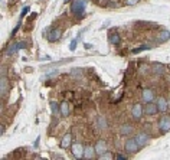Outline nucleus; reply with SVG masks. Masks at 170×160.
<instances>
[{
	"mask_svg": "<svg viewBox=\"0 0 170 160\" xmlns=\"http://www.w3.org/2000/svg\"><path fill=\"white\" fill-rule=\"evenodd\" d=\"M88 0H74L71 5V13L75 16L76 19L85 18V7H87Z\"/></svg>",
	"mask_w": 170,
	"mask_h": 160,
	"instance_id": "1",
	"label": "nucleus"
},
{
	"mask_svg": "<svg viewBox=\"0 0 170 160\" xmlns=\"http://www.w3.org/2000/svg\"><path fill=\"white\" fill-rule=\"evenodd\" d=\"M138 150H140V146L137 144V141H136L134 137L130 136L128 139H126V141H124V151L128 156L136 154V153H138Z\"/></svg>",
	"mask_w": 170,
	"mask_h": 160,
	"instance_id": "2",
	"label": "nucleus"
},
{
	"mask_svg": "<svg viewBox=\"0 0 170 160\" xmlns=\"http://www.w3.org/2000/svg\"><path fill=\"white\" fill-rule=\"evenodd\" d=\"M28 48V42H25V41H20V42H14V43H10L9 46L6 48L5 53L7 57H13L16 55L20 49H26Z\"/></svg>",
	"mask_w": 170,
	"mask_h": 160,
	"instance_id": "3",
	"label": "nucleus"
},
{
	"mask_svg": "<svg viewBox=\"0 0 170 160\" xmlns=\"http://www.w3.org/2000/svg\"><path fill=\"white\" fill-rule=\"evenodd\" d=\"M157 127H159V131L160 134H166V133L170 131V115H161L157 121Z\"/></svg>",
	"mask_w": 170,
	"mask_h": 160,
	"instance_id": "4",
	"label": "nucleus"
},
{
	"mask_svg": "<svg viewBox=\"0 0 170 160\" xmlns=\"http://www.w3.org/2000/svg\"><path fill=\"white\" fill-rule=\"evenodd\" d=\"M134 139H136V141H137V144L140 146V149H143V147H146L147 144L150 143L151 136L146 131H138L137 134H134Z\"/></svg>",
	"mask_w": 170,
	"mask_h": 160,
	"instance_id": "5",
	"label": "nucleus"
},
{
	"mask_svg": "<svg viewBox=\"0 0 170 160\" xmlns=\"http://www.w3.org/2000/svg\"><path fill=\"white\" fill-rule=\"evenodd\" d=\"M131 117H133V120H136V121H138V120H141V118L144 117V105H141V103L133 104Z\"/></svg>",
	"mask_w": 170,
	"mask_h": 160,
	"instance_id": "6",
	"label": "nucleus"
},
{
	"mask_svg": "<svg viewBox=\"0 0 170 160\" xmlns=\"http://www.w3.org/2000/svg\"><path fill=\"white\" fill-rule=\"evenodd\" d=\"M84 150H85V146L82 143H72L71 153L75 159H82L84 157Z\"/></svg>",
	"mask_w": 170,
	"mask_h": 160,
	"instance_id": "7",
	"label": "nucleus"
},
{
	"mask_svg": "<svg viewBox=\"0 0 170 160\" xmlns=\"http://www.w3.org/2000/svg\"><path fill=\"white\" fill-rule=\"evenodd\" d=\"M150 72L151 74H154L157 76H161L166 74V66L164 64H161V62H153L150 65Z\"/></svg>",
	"mask_w": 170,
	"mask_h": 160,
	"instance_id": "8",
	"label": "nucleus"
},
{
	"mask_svg": "<svg viewBox=\"0 0 170 160\" xmlns=\"http://www.w3.org/2000/svg\"><path fill=\"white\" fill-rule=\"evenodd\" d=\"M141 101L143 103H151L156 101V91L151 88H144L141 91Z\"/></svg>",
	"mask_w": 170,
	"mask_h": 160,
	"instance_id": "9",
	"label": "nucleus"
},
{
	"mask_svg": "<svg viewBox=\"0 0 170 160\" xmlns=\"http://www.w3.org/2000/svg\"><path fill=\"white\" fill-rule=\"evenodd\" d=\"M61 38H62V30L59 28H52V30H51L49 35L46 36V39H48V42L49 43L58 42V41H61Z\"/></svg>",
	"mask_w": 170,
	"mask_h": 160,
	"instance_id": "10",
	"label": "nucleus"
},
{
	"mask_svg": "<svg viewBox=\"0 0 170 160\" xmlns=\"http://www.w3.org/2000/svg\"><path fill=\"white\" fill-rule=\"evenodd\" d=\"M159 113V108H157V104L156 101H151V103H146L144 105V115L147 117H153Z\"/></svg>",
	"mask_w": 170,
	"mask_h": 160,
	"instance_id": "11",
	"label": "nucleus"
},
{
	"mask_svg": "<svg viewBox=\"0 0 170 160\" xmlns=\"http://www.w3.org/2000/svg\"><path fill=\"white\" fill-rule=\"evenodd\" d=\"M9 90H10L9 78L7 76H0V95H2V98L9 94Z\"/></svg>",
	"mask_w": 170,
	"mask_h": 160,
	"instance_id": "12",
	"label": "nucleus"
},
{
	"mask_svg": "<svg viewBox=\"0 0 170 160\" xmlns=\"http://www.w3.org/2000/svg\"><path fill=\"white\" fill-rule=\"evenodd\" d=\"M120 136L123 137H130L134 133V127H133V124H130V123H124V124H121L120 126Z\"/></svg>",
	"mask_w": 170,
	"mask_h": 160,
	"instance_id": "13",
	"label": "nucleus"
},
{
	"mask_svg": "<svg viewBox=\"0 0 170 160\" xmlns=\"http://www.w3.org/2000/svg\"><path fill=\"white\" fill-rule=\"evenodd\" d=\"M156 104H157V108H159V113H163V114H164L170 107L169 100L164 98V97H159V98L156 100Z\"/></svg>",
	"mask_w": 170,
	"mask_h": 160,
	"instance_id": "14",
	"label": "nucleus"
},
{
	"mask_svg": "<svg viewBox=\"0 0 170 160\" xmlns=\"http://www.w3.org/2000/svg\"><path fill=\"white\" fill-rule=\"evenodd\" d=\"M95 151H97V154H102L105 151H108V143L104 140V139H99L97 143H95Z\"/></svg>",
	"mask_w": 170,
	"mask_h": 160,
	"instance_id": "15",
	"label": "nucleus"
},
{
	"mask_svg": "<svg viewBox=\"0 0 170 160\" xmlns=\"http://www.w3.org/2000/svg\"><path fill=\"white\" fill-rule=\"evenodd\" d=\"M72 134L71 133H66V134H64V137L61 139V143H59V146H61V149H69V147L72 146Z\"/></svg>",
	"mask_w": 170,
	"mask_h": 160,
	"instance_id": "16",
	"label": "nucleus"
},
{
	"mask_svg": "<svg viewBox=\"0 0 170 160\" xmlns=\"http://www.w3.org/2000/svg\"><path fill=\"white\" fill-rule=\"evenodd\" d=\"M169 39H170V32H169V30H166V29L160 30V32L156 35L157 43H164V42H167Z\"/></svg>",
	"mask_w": 170,
	"mask_h": 160,
	"instance_id": "17",
	"label": "nucleus"
},
{
	"mask_svg": "<svg viewBox=\"0 0 170 160\" xmlns=\"http://www.w3.org/2000/svg\"><path fill=\"white\" fill-rule=\"evenodd\" d=\"M95 124H97V127H98L99 130H107V128H108V120H107L105 115H98Z\"/></svg>",
	"mask_w": 170,
	"mask_h": 160,
	"instance_id": "18",
	"label": "nucleus"
},
{
	"mask_svg": "<svg viewBox=\"0 0 170 160\" xmlns=\"http://www.w3.org/2000/svg\"><path fill=\"white\" fill-rule=\"evenodd\" d=\"M97 151H95V146H91V144H87L84 150V157L85 159H94Z\"/></svg>",
	"mask_w": 170,
	"mask_h": 160,
	"instance_id": "19",
	"label": "nucleus"
},
{
	"mask_svg": "<svg viewBox=\"0 0 170 160\" xmlns=\"http://www.w3.org/2000/svg\"><path fill=\"white\" fill-rule=\"evenodd\" d=\"M74 61V58H68V59H61V61H56V62H52V64H48V65L42 66L43 69L45 68H55V66H59V65H65V64H68V62Z\"/></svg>",
	"mask_w": 170,
	"mask_h": 160,
	"instance_id": "20",
	"label": "nucleus"
},
{
	"mask_svg": "<svg viewBox=\"0 0 170 160\" xmlns=\"http://www.w3.org/2000/svg\"><path fill=\"white\" fill-rule=\"evenodd\" d=\"M51 110H52V114L55 117H58L59 114H61V104L56 103V101H51Z\"/></svg>",
	"mask_w": 170,
	"mask_h": 160,
	"instance_id": "21",
	"label": "nucleus"
},
{
	"mask_svg": "<svg viewBox=\"0 0 170 160\" xmlns=\"http://www.w3.org/2000/svg\"><path fill=\"white\" fill-rule=\"evenodd\" d=\"M69 113H71L69 103H66V101L61 103V115H62V117H68V115H69Z\"/></svg>",
	"mask_w": 170,
	"mask_h": 160,
	"instance_id": "22",
	"label": "nucleus"
},
{
	"mask_svg": "<svg viewBox=\"0 0 170 160\" xmlns=\"http://www.w3.org/2000/svg\"><path fill=\"white\" fill-rule=\"evenodd\" d=\"M69 75H71L72 78H76V80H79L81 76L84 75V69H82V68H72V69L69 71Z\"/></svg>",
	"mask_w": 170,
	"mask_h": 160,
	"instance_id": "23",
	"label": "nucleus"
},
{
	"mask_svg": "<svg viewBox=\"0 0 170 160\" xmlns=\"http://www.w3.org/2000/svg\"><path fill=\"white\" fill-rule=\"evenodd\" d=\"M108 42L111 43V45H118V43H120V35L115 32H111L108 35Z\"/></svg>",
	"mask_w": 170,
	"mask_h": 160,
	"instance_id": "24",
	"label": "nucleus"
},
{
	"mask_svg": "<svg viewBox=\"0 0 170 160\" xmlns=\"http://www.w3.org/2000/svg\"><path fill=\"white\" fill-rule=\"evenodd\" d=\"M151 48H154V46H151V45H143V46H140V48H136V49H133V53L136 55V53H140V52H143V51H150Z\"/></svg>",
	"mask_w": 170,
	"mask_h": 160,
	"instance_id": "25",
	"label": "nucleus"
},
{
	"mask_svg": "<svg viewBox=\"0 0 170 160\" xmlns=\"http://www.w3.org/2000/svg\"><path fill=\"white\" fill-rule=\"evenodd\" d=\"M149 72H150V66H147L146 64L138 65V74H141V75H147Z\"/></svg>",
	"mask_w": 170,
	"mask_h": 160,
	"instance_id": "26",
	"label": "nucleus"
},
{
	"mask_svg": "<svg viewBox=\"0 0 170 160\" xmlns=\"http://www.w3.org/2000/svg\"><path fill=\"white\" fill-rule=\"evenodd\" d=\"M58 74H59V69H52V71H49V72H46V74L42 76V80H46V78H52V76L58 75Z\"/></svg>",
	"mask_w": 170,
	"mask_h": 160,
	"instance_id": "27",
	"label": "nucleus"
},
{
	"mask_svg": "<svg viewBox=\"0 0 170 160\" xmlns=\"http://www.w3.org/2000/svg\"><path fill=\"white\" fill-rule=\"evenodd\" d=\"M78 42H79V38H78V36H76L75 39H72L71 41V43H69V51H75L76 49V45H78Z\"/></svg>",
	"mask_w": 170,
	"mask_h": 160,
	"instance_id": "28",
	"label": "nucleus"
},
{
	"mask_svg": "<svg viewBox=\"0 0 170 160\" xmlns=\"http://www.w3.org/2000/svg\"><path fill=\"white\" fill-rule=\"evenodd\" d=\"M98 159H99V160L114 159V156H113V153H110V151H105V153H102V154H99V156H98Z\"/></svg>",
	"mask_w": 170,
	"mask_h": 160,
	"instance_id": "29",
	"label": "nucleus"
},
{
	"mask_svg": "<svg viewBox=\"0 0 170 160\" xmlns=\"http://www.w3.org/2000/svg\"><path fill=\"white\" fill-rule=\"evenodd\" d=\"M29 10H30V6H25L23 9H22V12H20V16H19L20 19H23L25 14H28V13H29Z\"/></svg>",
	"mask_w": 170,
	"mask_h": 160,
	"instance_id": "30",
	"label": "nucleus"
},
{
	"mask_svg": "<svg viewBox=\"0 0 170 160\" xmlns=\"http://www.w3.org/2000/svg\"><path fill=\"white\" fill-rule=\"evenodd\" d=\"M20 26H22V19H20L19 22H17V25H16V28H14L13 30H12V36H14V35L17 33V30H19V29H20Z\"/></svg>",
	"mask_w": 170,
	"mask_h": 160,
	"instance_id": "31",
	"label": "nucleus"
},
{
	"mask_svg": "<svg viewBox=\"0 0 170 160\" xmlns=\"http://www.w3.org/2000/svg\"><path fill=\"white\" fill-rule=\"evenodd\" d=\"M138 2H140V0H126L124 3H126L127 6H136Z\"/></svg>",
	"mask_w": 170,
	"mask_h": 160,
	"instance_id": "32",
	"label": "nucleus"
},
{
	"mask_svg": "<svg viewBox=\"0 0 170 160\" xmlns=\"http://www.w3.org/2000/svg\"><path fill=\"white\" fill-rule=\"evenodd\" d=\"M128 157H130V156L127 154V153H126V154H121V153H118L117 156H115V159L117 160H123V159H128Z\"/></svg>",
	"mask_w": 170,
	"mask_h": 160,
	"instance_id": "33",
	"label": "nucleus"
},
{
	"mask_svg": "<svg viewBox=\"0 0 170 160\" xmlns=\"http://www.w3.org/2000/svg\"><path fill=\"white\" fill-rule=\"evenodd\" d=\"M0 76H7V66H2V71H0Z\"/></svg>",
	"mask_w": 170,
	"mask_h": 160,
	"instance_id": "34",
	"label": "nucleus"
},
{
	"mask_svg": "<svg viewBox=\"0 0 170 160\" xmlns=\"http://www.w3.org/2000/svg\"><path fill=\"white\" fill-rule=\"evenodd\" d=\"M84 48L90 51V49H92V48H94V45H92V43H87V42H84Z\"/></svg>",
	"mask_w": 170,
	"mask_h": 160,
	"instance_id": "35",
	"label": "nucleus"
},
{
	"mask_svg": "<svg viewBox=\"0 0 170 160\" xmlns=\"http://www.w3.org/2000/svg\"><path fill=\"white\" fill-rule=\"evenodd\" d=\"M41 61H51V57L49 55H45V57H42V58H39Z\"/></svg>",
	"mask_w": 170,
	"mask_h": 160,
	"instance_id": "36",
	"label": "nucleus"
},
{
	"mask_svg": "<svg viewBox=\"0 0 170 160\" xmlns=\"http://www.w3.org/2000/svg\"><path fill=\"white\" fill-rule=\"evenodd\" d=\"M39 141H41V139L38 137V139L35 140V143H33V147H38V146H39Z\"/></svg>",
	"mask_w": 170,
	"mask_h": 160,
	"instance_id": "37",
	"label": "nucleus"
},
{
	"mask_svg": "<svg viewBox=\"0 0 170 160\" xmlns=\"http://www.w3.org/2000/svg\"><path fill=\"white\" fill-rule=\"evenodd\" d=\"M64 3H65V5H68V3H71V0H64Z\"/></svg>",
	"mask_w": 170,
	"mask_h": 160,
	"instance_id": "38",
	"label": "nucleus"
},
{
	"mask_svg": "<svg viewBox=\"0 0 170 160\" xmlns=\"http://www.w3.org/2000/svg\"><path fill=\"white\" fill-rule=\"evenodd\" d=\"M169 69H170V65H169Z\"/></svg>",
	"mask_w": 170,
	"mask_h": 160,
	"instance_id": "39",
	"label": "nucleus"
},
{
	"mask_svg": "<svg viewBox=\"0 0 170 160\" xmlns=\"http://www.w3.org/2000/svg\"><path fill=\"white\" fill-rule=\"evenodd\" d=\"M169 103H170V100H169Z\"/></svg>",
	"mask_w": 170,
	"mask_h": 160,
	"instance_id": "40",
	"label": "nucleus"
}]
</instances>
